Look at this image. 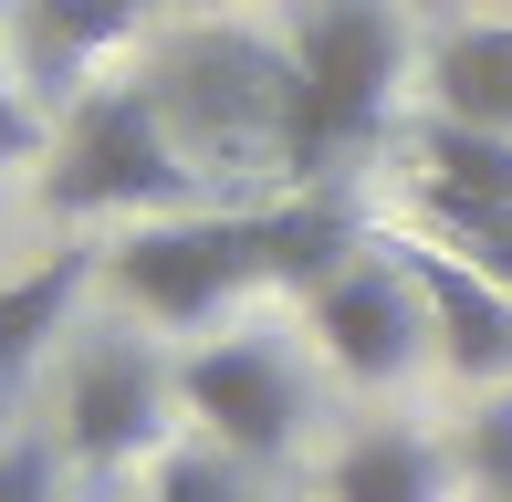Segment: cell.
<instances>
[{
	"mask_svg": "<svg viewBox=\"0 0 512 502\" xmlns=\"http://www.w3.org/2000/svg\"><path fill=\"white\" fill-rule=\"evenodd\" d=\"M189 147H178L168 105L147 84H95L74 95V116L53 136V168H42V199L63 220H115V210H178L189 199Z\"/></svg>",
	"mask_w": 512,
	"mask_h": 502,
	"instance_id": "3957f363",
	"label": "cell"
},
{
	"mask_svg": "<svg viewBox=\"0 0 512 502\" xmlns=\"http://www.w3.org/2000/svg\"><path fill=\"white\" fill-rule=\"evenodd\" d=\"M304 304H314L324 356H335L356 387H398V377L418 367V346H429V304H418L408 262H377V251H356L335 283L304 293Z\"/></svg>",
	"mask_w": 512,
	"mask_h": 502,
	"instance_id": "5b68a950",
	"label": "cell"
},
{
	"mask_svg": "<svg viewBox=\"0 0 512 502\" xmlns=\"http://www.w3.org/2000/svg\"><path fill=\"white\" fill-rule=\"evenodd\" d=\"M460 471H471L481 502H512V387L471 408V429H460Z\"/></svg>",
	"mask_w": 512,
	"mask_h": 502,
	"instance_id": "2e32d148",
	"label": "cell"
},
{
	"mask_svg": "<svg viewBox=\"0 0 512 502\" xmlns=\"http://www.w3.org/2000/svg\"><path fill=\"white\" fill-rule=\"evenodd\" d=\"M126 11H136V0H126Z\"/></svg>",
	"mask_w": 512,
	"mask_h": 502,
	"instance_id": "d6986e66",
	"label": "cell"
},
{
	"mask_svg": "<svg viewBox=\"0 0 512 502\" xmlns=\"http://www.w3.org/2000/svg\"><path fill=\"white\" fill-rule=\"evenodd\" d=\"M429 116L512 136V21H460L429 53Z\"/></svg>",
	"mask_w": 512,
	"mask_h": 502,
	"instance_id": "8fae6325",
	"label": "cell"
},
{
	"mask_svg": "<svg viewBox=\"0 0 512 502\" xmlns=\"http://www.w3.org/2000/svg\"><path fill=\"white\" fill-rule=\"evenodd\" d=\"M0 502H53V440H11L0 450Z\"/></svg>",
	"mask_w": 512,
	"mask_h": 502,
	"instance_id": "e0dca14e",
	"label": "cell"
},
{
	"mask_svg": "<svg viewBox=\"0 0 512 502\" xmlns=\"http://www.w3.org/2000/svg\"><path fill=\"white\" fill-rule=\"evenodd\" d=\"M408 283L418 304H429V335L439 356H450L471 387H512V293L492 283V272L471 262V251H408Z\"/></svg>",
	"mask_w": 512,
	"mask_h": 502,
	"instance_id": "ba28073f",
	"label": "cell"
},
{
	"mask_svg": "<svg viewBox=\"0 0 512 502\" xmlns=\"http://www.w3.org/2000/svg\"><path fill=\"white\" fill-rule=\"evenodd\" d=\"M32 147H42V116H32V95H21L11 53H0V168H11V157H32Z\"/></svg>",
	"mask_w": 512,
	"mask_h": 502,
	"instance_id": "ac0fdd59",
	"label": "cell"
},
{
	"mask_svg": "<svg viewBox=\"0 0 512 502\" xmlns=\"http://www.w3.org/2000/svg\"><path fill=\"white\" fill-rule=\"evenodd\" d=\"M439 492H450V450H429L418 429H366L324 471V502H439Z\"/></svg>",
	"mask_w": 512,
	"mask_h": 502,
	"instance_id": "7c38bea8",
	"label": "cell"
},
{
	"mask_svg": "<svg viewBox=\"0 0 512 502\" xmlns=\"http://www.w3.org/2000/svg\"><path fill=\"white\" fill-rule=\"evenodd\" d=\"M147 95L168 105L178 147H189V168L209 157H283L293 168V53H272V42L251 32H189L168 42V63L147 74Z\"/></svg>",
	"mask_w": 512,
	"mask_h": 502,
	"instance_id": "7a4b0ae2",
	"label": "cell"
},
{
	"mask_svg": "<svg viewBox=\"0 0 512 502\" xmlns=\"http://www.w3.org/2000/svg\"><path fill=\"white\" fill-rule=\"evenodd\" d=\"M168 367H157L136 335H95V346H74V377H63V450L74 461H136V450H157V429H168Z\"/></svg>",
	"mask_w": 512,
	"mask_h": 502,
	"instance_id": "8992f818",
	"label": "cell"
},
{
	"mask_svg": "<svg viewBox=\"0 0 512 502\" xmlns=\"http://www.w3.org/2000/svg\"><path fill=\"white\" fill-rule=\"evenodd\" d=\"M178 398H189V419L220 450H241V461H272V450L293 440V419H304V387H293L283 346H262V335L199 346L189 367H178Z\"/></svg>",
	"mask_w": 512,
	"mask_h": 502,
	"instance_id": "52a82bcc",
	"label": "cell"
},
{
	"mask_svg": "<svg viewBox=\"0 0 512 502\" xmlns=\"http://www.w3.org/2000/svg\"><path fill=\"white\" fill-rule=\"evenodd\" d=\"M251 241H262V283H293V293L335 283V272L366 251L356 210H345L335 189H293V199H272V210H251Z\"/></svg>",
	"mask_w": 512,
	"mask_h": 502,
	"instance_id": "30bf717a",
	"label": "cell"
},
{
	"mask_svg": "<svg viewBox=\"0 0 512 502\" xmlns=\"http://www.w3.org/2000/svg\"><path fill=\"white\" fill-rule=\"evenodd\" d=\"M147 502H251L241 492V450H157V492Z\"/></svg>",
	"mask_w": 512,
	"mask_h": 502,
	"instance_id": "9a60e30c",
	"label": "cell"
},
{
	"mask_svg": "<svg viewBox=\"0 0 512 502\" xmlns=\"http://www.w3.org/2000/svg\"><path fill=\"white\" fill-rule=\"evenodd\" d=\"M398 74H408V32L387 0H314L304 11V32H293V178L304 189L387 126Z\"/></svg>",
	"mask_w": 512,
	"mask_h": 502,
	"instance_id": "6da1fadb",
	"label": "cell"
},
{
	"mask_svg": "<svg viewBox=\"0 0 512 502\" xmlns=\"http://www.w3.org/2000/svg\"><path fill=\"white\" fill-rule=\"evenodd\" d=\"M429 220L450 231L460 251H471L481 272L512 293V199H450V189H429Z\"/></svg>",
	"mask_w": 512,
	"mask_h": 502,
	"instance_id": "5bb4252c",
	"label": "cell"
},
{
	"mask_svg": "<svg viewBox=\"0 0 512 502\" xmlns=\"http://www.w3.org/2000/svg\"><path fill=\"white\" fill-rule=\"evenodd\" d=\"M105 283L126 293L147 325H209L230 314L251 283H262V241H251V210H178V220H147L105 251Z\"/></svg>",
	"mask_w": 512,
	"mask_h": 502,
	"instance_id": "277c9868",
	"label": "cell"
},
{
	"mask_svg": "<svg viewBox=\"0 0 512 502\" xmlns=\"http://www.w3.org/2000/svg\"><path fill=\"white\" fill-rule=\"evenodd\" d=\"M95 272H105V251L74 241V251H53V262H32V272H11V283H0V398H11V387L53 356V335L74 325V304H84V283H95Z\"/></svg>",
	"mask_w": 512,
	"mask_h": 502,
	"instance_id": "9c48e42d",
	"label": "cell"
},
{
	"mask_svg": "<svg viewBox=\"0 0 512 502\" xmlns=\"http://www.w3.org/2000/svg\"><path fill=\"white\" fill-rule=\"evenodd\" d=\"M126 0H21V84H74L84 53H105L115 32H126Z\"/></svg>",
	"mask_w": 512,
	"mask_h": 502,
	"instance_id": "4fadbf2b",
	"label": "cell"
}]
</instances>
